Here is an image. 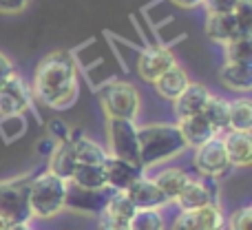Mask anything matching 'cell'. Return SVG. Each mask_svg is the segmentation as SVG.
I'll return each mask as SVG.
<instances>
[{"mask_svg": "<svg viewBox=\"0 0 252 230\" xmlns=\"http://www.w3.org/2000/svg\"><path fill=\"white\" fill-rule=\"evenodd\" d=\"M31 96L49 109H69L78 100V65L69 51H51L38 62L31 82Z\"/></svg>", "mask_w": 252, "mask_h": 230, "instance_id": "cell-1", "label": "cell"}, {"mask_svg": "<svg viewBox=\"0 0 252 230\" xmlns=\"http://www.w3.org/2000/svg\"><path fill=\"white\" fill-rule=\"evenodd\" d=\"M137 144H139V166L144 170L157 164L175 160L186 151L177 124L155 122V124L137 126Z\"/></svg>", "mask_w": 252, "mask_h": 230, "instance_id": "cell-2", "label": "cell"}, {"mask_svg": "<svg viewBox=\"0 0 252 230\" xmlns=\"http://www.w3.org/2000/svg\"><path fill=\"white\" fill-rule=\"evenodd\" d=\"M27 204L29 215L35 219H51L60 215L69 204V182L51 170L33 173L27 188Z\"/></svg>", "mask_w": 252, "mask_h": 230, "instance_id": "cell-3", "label": "cell"}, {"mask_svg": "<svg viewBox=\"0 0 252 230\" xmlns=\"http://www.w3.org/2000/svg\"><path fill=\"white\" fill-rule=\"evenodd\" d=\"M100 104L106 120H130L135 122L142 109V96L137 87L126 80H113L100 91Z\"/></svg>", "mask_w": 252, "mask_h": 230, "instance_id": "cell-4", "label": "cell"}, {"mask_svg": "<svg viewBox=\"0 0 252 230\" xmlns=\"http://www.w3.org/2000/svg\"><path fill=\"white\" fill-rule=\"evenodd\" d=\"M106 153L118 160L139 164V144H137V124L130 120H106Z\"/></svg>", "mask_w": 252, "mask_h": 230, "instance_id": "cell-5", "label": "cell"}, {"mask_svg": "<svg viewBox=\"0 0 252 230\" xmlns=\"http://www.w3.org/2000/svg\"><path fill=\"white\" fill-rule=\"evenodd\" d=\"M33 175H25V177H13L2 179L0 182V215L16 224L29 222V204H27V188H29V179Z\"/></svg>", "mask_w": 252, "mask_h": 230, "instance_id": "cell-6", "label": "cell"}, {"mask_svg": "<svg viewBox=\"0 0 252 230\" xmlns=\"http://www.w3.org/2000/svg\"><path fill=\"white\" fill-rule=\"evenodd\" d=\"M192 151H195L192 153V166L199 173V177L217 182V179L226 177L230 173L232 166L226 157V151H223L221 135H215L213 139H208L206 144L192 148Z\"/></svg>", "mask_w": 252, "mask_h": 230, "instance_id": "cell-7", "label": "cell"}, {"mask_svg": "<svg viewBox=\"0 0 252 230\" xmlns=\"http://www.w3.org/2000/svg\"><path fill=\"white\" fill-rule=\"evenodd\" d=\"M31 89L22 80L18 71L9 75V80L0 87V124L7 120L22 117L31 109Z\"/></svg>", "mask_w": 252, "mask_h": 230, "instance_id": "cell-8", "label": "cell"}, {"mask_svg": "<svg viewBox=\"0 0 252 230\" xmlns=\"http://www.w3.org/2000/svg\"><path fill=\"white\" fill-rule=\"evenodd\" d=\"M177 65V58L168 47H148L137 58V73L144 82H155L157 78Z\"/></svg>", "mask_w": 252, "mask_h": 230, "instance_id": "cell-9", "label": "cell"}, {"mask_svg": "<svg viewBox=\"0 0 252 230\" xmlns=\"http://www.w3.org/2000/svg\"><path fill=\"white\" fill-rule=\"evenodd\" d=\"M124 193L130 199V204L135 206V210H161L170 204L164 193L157 188V184L153 182V177H148L146 173L139 179H135Z\"/></svg>", "mask_w": 252, "mask_h": 230, "instance_id": "cell-10", "label": "cell"}, {"mask_svg": "<svg viewBox=\"0 0 252 230\" xmlns=\"http://www.w3.org/2000/svg\"><path fill=\"white\" fill-rule=\"evenodd\" d=\"M173 204H177L179 210H188V213L199 210V208L210 206V204H217V191H215L213 179L192 177Z\"/></svg>", "mask_w": 252, "mask_h": 230, "instance_id": "cell-11", "label": "cell"}, {"mask_svg": "<svg viewBox=\"0 0 252 230\" xmlns=\"http://www.w3.org/2000/svg\"><path fill=\"white\" fill-rule=\"evenodd\" d=\"M102 168L106 175V188L111 191H126L135 179H139L146 173L139 164H130V162L118 160L113 155H106V160L102 162Z\"/></svg>", "mask_w": 252, "mask_h": 230, "instance_id": "cell-12", "label": "cell"}, {"mask_svg": "<svg viewBox=\"0 0 252 230\" xmlns=\"http://www.w3.org/2000/svg\"><path fill=\"white\" fill-rule=\"evenodd\" d=\"M204 31H206V35L217 44H228V42H232V40L241 38V35H252V33H246L239 27L235 13H208V16H206Z\"/></svg>", "mask_w": 252, "mask_h": 230, "instance_id": "cell-13", "label": "cell"}, {"mask_svg": "<svg viewBox=\"0 0 252 230\" xmlns=\"http://www.w3.org/2000/svg\"><path fill=\"white\" fill-rule=\"evenodd\" d=\"M223 151L232 168H246L252 162V135L239 131H226L221 135Z\"/></svg>", "mask_w": 252, "mask_h": 230, "instance_id": "cell-14", "label": "cell"}, {"mask_svg": "<svg viewBox=\"0 0 252 230\" xmlns=\"http://www.w3.org/2000/svg\"><path fill=\"white\" fill-rule=\"evenodd\" d=\"M213 93L208 91V87L199 82H190L186 87V91L173 102V111L177 120H184V117H192V115H199L204 111L206 102Z\"/></svg>", "mask_w": 252, "mask_h": 230, "instance_id": "cell-15", "label": "cell"}, {"mask_svg": "<svg viewBox=\"0 0 252 230\" xmlns=\"http://www.w3.org/2000/svg\"><path fill=\"white\" fill-rule=\"evenodd\" d=\"M66 142H69L71 153H73L78 164H102V162L106 160V155H109L102 144L87 137V135L80 133V131H71Z\"/></svg>", "mask_w": 252, "mask_h": 230, "instance_id": "cell-16", "label": "cell"}, {"mask_svg": "<svg viewBox=\"0 0 252 230\" xmlns=\"http://www.w3.org/2000/svg\"><path fill=\"white\" fill-rule=\"evenodd\" d=\"M69 186L84 193H102L106 191V175L102 164H78L66 179Z\"/></svg>", "mask_w": 252, "mask_h": 230, "instance_id": "cell-17", "label": "cell"}, {"mask_svg": "<svg viewBox=\"0 0 252 230\" xmlns=\"http://www.w3.org/2000/svg\"><path fill=\"white\" fill-rule=\"evenodd\" d=\"M177 129H179V135H182L184 144H186V148H197L215 137V131L210 129V124L206 122V117L201 113L177 120Z\"/></svg>", "mask_w": 252, "mask_h": 230, "instance_id": "cell-18", "label": "cell"}, {"mask_svg": "<svg viewBox=\"0 0 252 230\" xmlns=\"http://www.w3.org/2000/svg\"><path fill=\"white\" fill-rule=\"evenodd\" d=\"M190 179H192V175H188L186 170L179 168V166H166V168L157 170V173L153 175V182L157 184V188L164 193L170 204L177 199L179 193L186 188V184L190 182Z\"/></svg>", "mask_w": 252, "mask_h": 230, "instance_id": "cell-19", "label": "cell"}, {"mask_svg": "<svg viewBox=\"0 0 252 230\" xmlns=\"http://www.w3.org/2000/svg\"><path fill=\"white\" fill-rule=\"evenodd\" d=\"M188 84H190L188 73L179 65H175L173 69L166 71L161 78H157L155 82H153V87H155V91H157V96H159V98L175 102L184 91H186Z\"/></svg>", "mask_w": 252, "mask_h": 230, "instance_id": "cell-20", "label": "cell"}, {"mask_svg": "<svg viewBox=\"0 0 252 230\" xmlns=\"http://www.w3.org/2000/svg\"><path fill=\"white\" fill-rule=\"evenodd\" d=\"M219 82L230 91H250L252 89V65L223 62L219 69Z\"/></svg>", "mask_w": 252, "mask_h": 230, "instance_id": "cell-21", "label": "cell"}, {"mask_svg": "<svg viewBox=\"0 0 252 230\" xmlns=\"http://www.w3.org/2000/svg\"><path fill=\"white\" fill-rule=\"evenodd\" d=\"M201 115L206 117V122L215 131V135H223L228 131V120H230V102L226 98L210 96Z\"/></svg>", "mask_w": 252, "mask_h": 230, "instance_id": "cell-22", "label": "cell"}, {"mask_svg": "<svg viewBox=\"0 0 252 230\" xmlns=\"http://www.w3.org/2000/svg\"><path fill=\"white\" fill-rule=\"evenodd\" d=\"M75 166H78V162H75L73 153H71L69 142H66V139L58 142L56 146H53L51 157H49V168L47 170H51L53 175H58V177H62V179H69Z\"/></svg>", "mask_w": 252, "mask_h": 230, "instance_id": "cell-23", "label": "cell"}, {"mask_svg": "<svg viewBox=\"0 0 252 230\" xmlns=\"http://www.w3.org/2000/svg\"><path fill=\"white\" fill-rule=\"evenodd\" d=\"M228 131H239V133H250L252 131V102L248 98H237L230 102Z\"/></svg>", "mask_w": 252, "mask_h": 230, "instance_id": "cell-24", "label": "cell"}, {"mask_svg": "<svg viewBox=\"0 0 252 230\" xmlns=\"http://www.w3.org/2000/svg\"><path fill=\"white\" fill-rule=\"evenodd\" d=\"M192 213H195L199 230H226V213L219 206V201L217 204L204 206L199 210H192Z\"/></svg>", "mask_w": 252, "mask_h": 230, "instance_id": "cell-25", "label": "cell"}, {"mask_svg": "<svg viewBox=\"0 0 252 230\" xmlns=\"http://www.w3.org/2000/svg\"><path fill=\"white\" fill-rule=\"evenodd\" d=\"M223 53H226V62L252 65V35H241V38L223 44Z\"/></svg>", "mask_w": 252, "mask_h": 230, "instance_id": "cell-26", "label": "cell"}, {"mask_svg": "<svg viewBox=\"0 0 252 230\" xmlns=\"http://www.w3.org/2000/svg\"><path fill=\"white\" fill-rule=\"evenodd\" d=\"M128 230H166V219L161 210H135Z\"/></svg>", "mask_w": 252, "mask_h": 230, "instance_id": "cell-27", "label": "cell"}, {"mask_svg": "<svg viewBox=\"0 0 252 230\" xmlns=\"http://www.w3.org/2000/svg\"><path fill=\"white\" fill-rule=\"evenodd\" d=\"M226 228L228 230H252V206H239L226 217Z\"/></svg>", "mask_w": 252, "mask_h": 230, "instance_id": "cell-28", "label": "cell"}, {"mask_svg": "<svg viewBox=\"0 0 252 230\" xmlns=\"http://www.w3.org/2000/svg\"><path fill=\"white\" fill-rule=\"evenodd\" d=\"M235 18L246 33H252V0H239L235 7Z\"/></svg>", "mask_w": 252, "mask_h": 230, "instance_id": "cell-29", "label": "cell"}, {"mask_svg": "<svg viewBox=\"0 0 252 230\" xmlns=\"http://www.w3.org/2000/svg\"><path fill=\"white\" fill-rule=\"evenodd\" d=\"M97 230H128V222H122L104 210H97Z\"/></svg>", "mask_w": 252, "mask_h": 230, "instance_id": "cell-30", "label": "cell"}, {"mask_svg": "<svg viewBox=\"0 0 252 230\" xmlns=\"http://www.w3.org/2000/svg\"><path fill=\"white\" fill-rule=\"evenodd\" d=\"M170 230H199L197 226L195 213H188V210H179V215L173 219V226Z\"/></svg>", "mask_w": 252, "mask_h": 230, "instance_id": "cell-31", "label": "cell"}, {"mask_svg": "<svg viewBox=\"0 0 252 230\" xmlns=\"http://www.w3.org/2000/svg\"><path fill=\"white\" fill-rule=\"evenodd\" d=\"M239 0H204V7L208 13H232Z\"/></svg>", "mask_w": 252, "mask_h": 230, "instance_id": "cell-32", "label": "cell"}, {"mask_svg": "<svg viewBox=\"0 0 252 230\" xmlns=\"http://www.w3.org/2000/svg\"><path fill=\"white\" fill-rule=\"evenodd\" d=\"M31 0H0V13H20L27 9Z\"/></svg>", "mask_w": 252, "mask_h": 230, "instance_id": "cell-33", "label": "cell"}, {"mask_svg": "<svg viewBox=\"0 0 252 230\" xmlns=\"http://www.w3.org/2000/svg\"><path fill=\"white\" fill-rule=\"evenodd\" d=\"M16 71V66H13V62L9 60L7 56H4L2 51H0V87H2L4 82L9 80V75Z\"/></svg>", "mask_w": 252, "mask_h": 230, "instance_id": "cell-34", "label": "cell"}, {"mask_svg": "<svg viewBox=\"0 0 252 230\" xmlns=\"http://www.w3.org/2000/svg\"><path fill=\"white\" fill-rule=\"evenodd\" d=\"M170 2H173L175 7H182V9H195V7H199L204 0H170Z\"/></svg>", "mask_w": 252, "mask_h": 230, "instance_id": "cell-35", "label": "cell"}, {"mask_svg": "<svg viewBox=\"0 0 252 230\" xmlns=\"http://www.w3.org/2000/svg\"><path fill=\"white\" fill-rule=\"evenodd\" d=\"M11 226H13V224L9 222L7 217H4V215H0V230H11Z\"/></svg>", "mask_w": 252, "mask_h": 230, "instance_id": "cell-36", "label": "cell"}, {"mask_svg": "<svg viewBox=\"0 0 252 230\" xmlns=\"http://www.w3.org/2000/svg\"><path fill=\"white\" fill-rule=\"evenodd\" d=\"M11 230H33V226H31L29 222H25V224H16V226H11Z\"/></svg>", "mask_w": 252, "mask_h": 230, "instance_id": "cell-37", "label": "cell"}]
</instances>
